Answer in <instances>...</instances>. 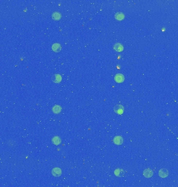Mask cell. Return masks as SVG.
<instances>
[{
  "instance_id": "52a82bcc",
  "label": "cell",
  "mask_w": 178,
  "mask_h": 187,
  "mask_svg": "<svg viewBox=\"0 0 178 187\" xmlns=\"http://www.w3.org/2000/svg\"><path fill=\"white\" fill-rule=\"evenodd\" d=\"M114 79L117 83H120L124 81L125 77L124 75H122V74H117L115 76Z\"/></svg>"
},
{
  "instance_id": "6da1fadb",
  "label": "cell",
  "mask_w": 178,
  "mask_h": 187,
  "mask_svg": "<svg viewBox=\"0 0 178 187\" xmlns=\"http://www.w3.org/2000/svg\"><path fill=\"white\" fill-rule=\"evenodd\" d=\"M114 111L118 114H122L124 112V107L123 106L120 105V104H118L115 106L114 108Z\"/></svg>"
},
{
  "instance_id": "8992f818",
  "label": "cell",
  "mask_w": 178,
  "mask_h": 187,
  "mask_svg": "<svg viewBox=\"0 0 178 187\" xmlns=\"http://www.w3.org/2000/svg\"><path fill=\"white\" fill-rule=\"evenodd\" d=\"M114 143L117 145H121L124 143V139L120 136H116L114 138Z\"/></svg>"
},
{
  "instance_id": "4fadbf2b",
  "label": "cell",
  "mask_w": 178,
  "mask_h": 187,
  "mask_svg": "<svg viewBox=\"0 0 178 187\" xmlns=\"http://www.w3.org/2000/svg\"><path fill=\"white\" fill-rule=\"evenodd\" d=\"M115 18L116 19H117V20H123L125 18V15H124V13H121V12L117 13L115 14Z\"/></svg>"
},
{
  "instance_id": "7c38bea8",
  "label": "cell",
  "mask_w": 178,
  "mask_h": 187,
  "mask_svg": "<svg viewBox=\"0 0 178 187\" xmlns=\"http://www.w3.org/2000/svg\"><path fill=\"white\" fill-rule=\"evenodd\" d=\"M52 143L55 145H58L59 144H61L62 141L61 138H59L58 136L54 137L52 139Z\"/></svg>"
},
{
  "instance_id": "9c48e42d",
  "label": "cell",
  "mask_w": 178,
  "mask_h": 187,
  "mask_svg": "<svg viewBox=\"0 0 178 187\" xmlns=\"http://www.w3.org/2000/svg\"><path fill=\"white\" fill-rule=\"evenodd\" d=\"M52 49L54 51L56 52V53H58V52H59L61 51L62 47L59 43H54L52 46Z\"/></svg>"
},
{
  "instance_id": "ba28073f",
  "label": "cell",
  "mask_w": 178,
  "mask_h": 187,
  "mask_svg": "<svg viewBox=\"0 0 178 187\" xmlns=\"http://www.w3.org/2000/svg\"><path fill=\"white\" fill-rule=\"evenodd\" d=\"M52 81L54 82H55V83H59V82H61V81L62 80V78L61 76H60V75L58 74H56L53 75V76H52Z\"/></svg>"
},
{
  "instance_id": "7a4b0ae2",
  "label": "cell",
  "mask_w": 178,
  "mask_h": 187,
  "mask_svg": "<svg viewBox=\"0 0 178 187\" xmlns=\"http://www.w3.org/2000/svg\"><path fill=\"white\" fill-rule=\"evenodd\" d=\"M144 176L146 178H151L153 176V171L150 168H146L143 171Z\"/></svg>"
},
{
  "instance_id": "5bb4252c",
  "label": "cell",
  "mask_w": 178,
  "mask_h": 187,
  "mask_svg": "<svg viewBox=\"0 0 178 187\" xmlns=\"http://www.w3.org/2000/svg\"><path fill=\"white\" fill-rule=\"evenodd\" d=\"M52 110H53V112H54V113L58 114L61 112V111L62 110V108L60 106L55 105L53 107Z\"/></svg>"
},
{
  "instance_id": "30bf717a",
  "label": "cell",
  "mask_w": 178,
  "mask_h": 187,
  "mask_svg": "<svg viewBox=\"0 0 178 187\" xmlns=\"http://www.w3.org/2000/svg\"><path fill=\"white\" fill-rule=\"evenodd\" d=\"M114 48L117 51L120 52L124 50V46L120 43H116L114 45Z\"/></svg>"
},
{
  "instance_id": "5b68a950",
  "label": "cell",
  "mask_w": 178,
  "mask_h": 187,
  "mask_svg": "<svg viewBox=\"0 0 178 187\" xmlns=\"http://www.w3.org/2000/svg\"><path fill=\"white\" fill-rule=\"evenodd\" d=\"M114 174L117 177H124L125 174V172L123 169H120V168H118L116 170L114 171Z\"/></svg>"
},
{
  "instance_id": "8fae6325",
  "label": "cell",
  "mask_w": 178,
  "mask_h": 187,
  "mask_svg": "<svg viewBox=\"0 0 178 187\" xmlns=\"http://www.w3.org/2000/svg\"><path fill=\"white\" fill-rule=\"evenodd\" d=\"M52 17L53 19L58 20L61 19V18L62 17V15H61V13L56 12H54L52 14Z\"/></svg>"
},
{
  "instance_id": "277c9868",
  "label": "cell",
  "mask_w": 178,
  "mask_h": 187,
  "mask_svg": "<svg viewBox=\"0 0 178 187\" xmlns=\"http://www.w3.org/2000/svg\"><path fill=\"white\" fill-rule=\"evenodd\" d=\"M169 171L166 168H161L159 171V176L161 178H166L168 176Z\"/></svg>"
},
{
  "instance_id": "3957f363",
  "label": "cell",
  "mask_w": 178,
  "mask_h": 187,
  "mask_svg": "<svg viewBox=\"0 0 178 187\" xmlns=\"http://www.w3.org/2000/svg\"><path fill=\"white\" fill-rule=\"evenodd\" d=\"M62 171L61 169L58 167L54 168L52 170V174L55 177H59L62 175Z\"/></svg>"
}]
</instances>
